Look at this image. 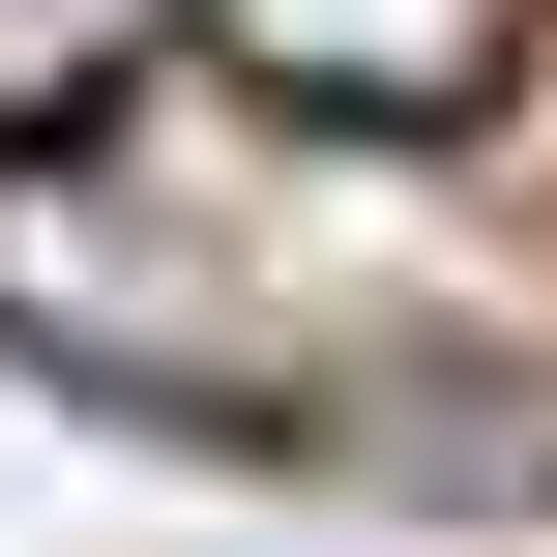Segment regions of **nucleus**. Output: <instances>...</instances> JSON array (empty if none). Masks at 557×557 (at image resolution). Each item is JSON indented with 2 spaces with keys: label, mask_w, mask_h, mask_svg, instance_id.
I'll list each match as a JSON object with an SVG mask.
<instances>
[{
  "label": "nucleus",
  "mask_w": 557,
  "mask_h": 557,
  "mask_svg": "<svg viewBox=\"0 0 557 557\" xmlns=\"http://www.w3.org/2000/svg\"><path fill=\"white\" fill-rule=\"evenodd\" d=\"M0 323L88 352V382H147V411H264V382H294V323H235V264H206L176 206H88V176H29V147H0Z\"/></svg>",
  "instance_id": "1"
},
{
  "label": "nucleus",
  "mask_w": 557,
  "mask_h": 557,
  "mask_svg": "<svg viewBox=\"0 0 557 557\" xmlns=\"http://www.w3.org/2000/svg\"><path fill=\"white\" fill-rule=\"evenodd\" d=\"M294 117H352V147H411V117H470L499 59H529V0H206Z\"/></svg>",
  "instance_id": "2"
},
{
  "label": "nucleus",
  "mask_w": 557,
  "mask_h": 557,
  "mask_svg": "<svg viewBox=\"0 0 557 557\" xmlns=\"http://www.w3.org/2000/svg\"><path fill=\"white\" fill-rule=\"evenodd\" d=\"M147 59H176V0H0V147H88Z\"/></svg>",
  "instance_id": "3"
}]
</instances>
